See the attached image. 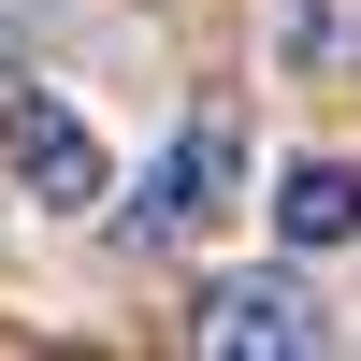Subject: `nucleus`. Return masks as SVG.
<instances>
[{"mask_svg":"<svg viewBox=\"0 0 361 361\" xmlns=\"http://www.w3.org/2000/svg\"><path fill=\"white\" fill-rule=\"evenodd\" d=\"M246 188H260V159H246V116H231V102H188V130L145 159V188L116 202V217H130L145 246H202V231H217Z\"/></svg>","mask_w":361,"mask_h":361,"instance_id":"nucleus-1","label":"nucleus"},{"mask_svg":"<svg viewBox=\"0 0 361 361\" xmlns=\"http://www.w3.org/2000/svg\"><path fill=\"white\" fill-rule=\"evenodd\" d=\"M0 173H15L44 217H102L116 202V145L87 130L58 87H0Z\"/></svg>","mask_w":361,"mask_h":361,"instance_id":"nucleus-2","label":"nucleus"},{"mask_svg":"<svg viewBox=\"0 0 361 361\" xmlns=\"http://www.w3.org/2000/svg\"><path fill=\"white\" fill-rule=\"evenodd\" d=\"M188 347H217V361H246V347L318 361V347H333V304H318L304 275H217V289L188 304Z\"/></svg>","mask_w":361,"mask_h":361,"instance_id":"nucleus-3","label":"nucleus"},{"mask_svg":"<svg viewBox=\"0 0 361 361\" xmlns=\"http://www.w3.org/2000/svg\"><path fill=\"white\" fill-rule=\"evenodd\" d=\"M275 246H361V159L333 145H304V159H275Z\"/></svg>","mask_w":361,"mask_h":361,"instance_id":"nucleus-4","label":"nucleus"}]
</instances>
